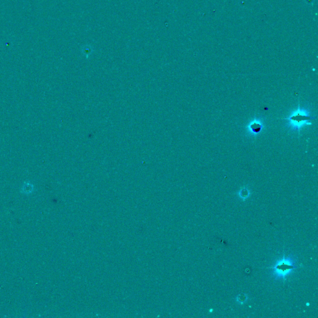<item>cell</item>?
Here are the masks:
<instances>
[{
	"instance_id": "cell-1",
	"label": "cell",
	"mask_w": 318,
	"mask_h": 318,
	"mask_svg": "<svg viewBox=\"0 0 318 318\" xmlns=\"http://www.w3.org/2000/svg\"><path fill=\"white\" fill-rule=\"evenodd\" d=\"M273 270V272L277 278H280L285 280L288 275L296 269L294 263L289 257H285L284 256L281 260H278L274 266L270 267Z\"/></svg>"
},
{
	"instance_id": "cell-2",
	"label": "cell",
	"mask_w": 318,
	"mask_h": 318,
	"mask_svg": "<svg viewBox=\"0 0 318 318\" xmlns=\"http://www.w3.org/2000/svg\"><path fill=\"white\" fill-rule=\"evenodd\" d=\"M314 119H316V117L310 116L306 111L300 110H298L297 111L294 112L293 115L289 117L282 118V119H287L289 121L293 126L298 130L300 127H302L304 123H307V122Z\"/></svg>"
},
{
	"instance_id": "cell-3",
	"label": "cell",
	"mask_w": 318,
	"mask_h": 318,
	"mask_svg": "<svg viewBox=\"0 0 318 318\" xmlns=\"http://www.w3.org/2000/svg\"><path fill=\"white\" fill-rule=\"evenodd\" d=\"M262 125L260 122L258 121H254L250 124L249 127L251 132L254 133H258L260 132L262 129Z\"/></svg>"
},
{
	"instance_id": "cell-4",
	"label": "cell",
	"mask_w": 318,
	"mask_h": 318,
	"mask_svg": "<svg viewBox=\"0 0 318 318\" xmlns=\"http://www.w3.org/2000/svg\"><path fill=\"white\" fill-rule=\"evenodd\" d=\"M239 197L240 198H242V200H246L250 195L249 190L244 188L239 191Z\"/></svg>"
},
{
	"instance_id": "cell-5",
	"label": "cell",
	"mask_w": 318,
	"mask_h": 318,
	"mask_svg": "<svg viewBox=\"0 0 318 318\" xmlns=\"http://www.w3.org/2000/svg\"><path fill=\"white\" fill-rule=\"evenodd\" d=\"M32 187L30 185H26L24 188V193H30L32 191Z\"/></svg>"
}]
</instances>
